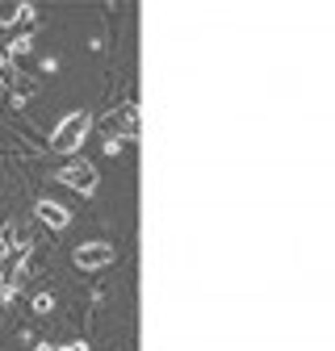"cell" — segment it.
I'll list each match as a JSON object with an SVG mask.
<instances>
[{"mask_svg": "<svg viewBox=\"0 0 335 351\" xmlns=\"http://www.w3.org/2000/svg\"><path fill=\"white\" fill-rule=\"evenodd\" d=\"M93 134V117L84 113V109H76V113H67L59 125H55V134H51V151L55 155H63V159H71L80 147H84V138Z\"/></svg>", "mask_w": 335, "mask_h": 351, "instance_id": "1", "label": "cell"}, {"mask_svg": "<svg viewBox=\"0 0 335 351\" xmlns=\"http://www.w3.org/2000/svg\"><path fill=\"white\" fill-rule=\"evenodd\" d=\"M117 259V251L109 247V243H80L76 251H71V263H76V268L80 272H101V268H109V263Z\"/></svg>", "mask_w": 335, "mask_h": 351, "instance_id": "2", "label": "cell"}, {"mask_svg": "<svg viewBox=\"0 0 335 351\" xmlns=\"http://www.w3.org/2000/svg\"><path fill=\"white\" fill-rule=\"evenodd\" d=\"M59 176H63V184H71L80 197H93V193H97V167H93L89 159H80V155H71Z\"/></svg>", "mask_w": 335, "mask_h": 351, "instance_id": "3", "label": "cell"}, {"mask_svg": "<svg viewBox=\"0 0 335 351\" xmlns=\"http://www.w3.org/2000/svg\"><path fill=\"white\" fill-rule=\"evenodd\" d=\"M30 259V247L21 243L17 251H5L0 255V297H13L17 293V280H21V268Z\"/></svg>", "mask_w": 335, "mask_h": 351, "instance_id": "4", "label": "cell"}, {"mask_svg": "<svg viewBox=\"0 0 335 351\" xmlns=\"http://www.w3.org/2000/svg\"><path fill=\"white\" fill-rule=\"evenodd\" d=\"M109 130H117L122 138H139V130H143V121H139V101H130V105H122L109 121H105Z\"/></svg>", "mask_w": 335, "mask_h": 351, "instance_id": "5", "label": "cell"}, {"mask_svg": "<svg viewBox=\"0 0 335 351\" xmlns=\"http://www.w3.org/2000/svg\"><path fill=\"white\" fill-rule=\"evenodd\" d=\"M34 213H38L51 230H67V226H71V209H63V205H59V201H51V197L34 201Z\"/></svg>", "mask_w": 335, "mask_h": 351, "instance_id": "6", "label": "cell"}, {"mask_svg": "<svg viewBox=\"0 0 335 351\" xmlns=\"http://www.w3.org/2000/svg\"><path fill=\"white\" fill-rule=\"evenodd\" d=\"M34 9L25 5V0H5L0 5V25H13V21H21V17H30Z\"/></svg>", "mask_w": 335, "mask_h": 351, "instance_id": "7", "label": "cell"}, {"mask_svg": "<svg viewBox=\"0 0 335 351\" xmlns=\"http://www.w3.org/2000/svg\"><path fill=\"white\" fill-rule=\"evenodd\" d=\"M17 247H21V230H17V222H5V226H0V255L17 251Z\"/></svg>", "mask_w": 335, "mask_h": 351, "instance_id": "8", "label": "cell"}, {"mask_svg": "<svg viewBox=\"0 0 335 351\" xmlns=\"http://www.w3.org/2000/svg\"><path fill=\"white\" fill-rule=\"evenodd\" d=\"M0 84L17 88V67H13V59H5V55H0Z\"/></svg>", "mask_w": 335, "mask_h": 351, "instance_id": "9", "label": "cell"}, {"mask_svg": "<svg viewBox=\"0 0 335 351\" xmlns=\"http://www.w3.org/2000/svg\"><path fill=\"white\" fill-rule=\"evenodd\" d=\"M34 310H38V314H51V310H55V293H38V297H34Z\"/></svg>", "mask_w": 335, "mask_h": 351, "instance_id": "10", "label": "cell"}, {"mask_svg": "<svg viewBox=\"0 0 335 351\" xmlns=\"http://www.w3.org/2000/svg\"><path fill=\"white\" fill-rule=\"evenodd\" d=\"M63 351H89V343H80V339H76V343H67Z\"/></svg>", "mask_w": 335, "mask_h": 351, "instance_id": "11", "label": "cell"}, {"mask_svg": "<svg viewBox=\"0 0 335 351\" xmlns=\"http://www.w3.org/2000/svg\"><path fill=\"white\" fill-rule=\"evenodd\" d=\"M34 351H55V347H51V343H38V347H34Z\"/></svg>", "mask_w": 335, "mask_h": 351, "instance_id": "12", "label": "cell"}]
</instances>
